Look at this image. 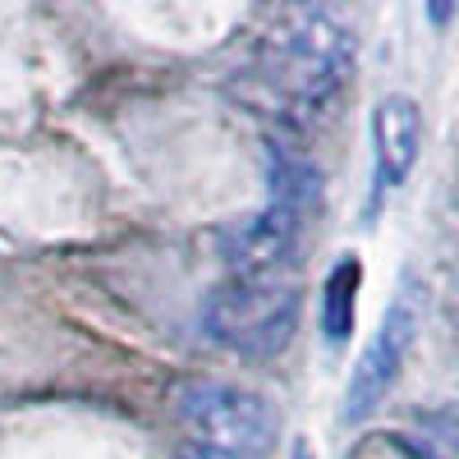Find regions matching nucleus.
Masks as SVG:
<instances>
[{
    "mask_svg": "<svg viewBox=\"0 0 459 459\" xmlns=\"http://www.w3.org/2000/svg\"><path fill=\"white\" fill-rule=\"evenodd\" d=\"M354 69V32L326 10H290L262 42V74L290 106H322Z\"/></svg>",
    "mask_w": 459,
    "mask_h": 459,
    "instance_id": "1",
    "label": "nucleus"
},
{
    "mask_svg": "<svg viewBox=\"0 0 459 459\" xmlns=\"http://www.w3.org/2000/svg\"><path fill=\"white\" fill-rule=\"evenodd\" d=\"M299 317V294L276 276H248L230 281L207 303V335L216 344H230L239 354H276L290 340Z\"/></svg>",
    "mask_w": 459,
    "mask_h": 459,
    "instance_id": "2",
    "label": "nucleus"
},
{
    "mask_svg": "<svg viewBox=\"0 0 459 459\" xmlns=\"http://www.w3.org/2000/svg\"><path fill=\"white\" fill-rule=\"evenodd\" d=\"M179 413L198 432L203 450H216L230 459L262 450L276 432V413L266 409V400H257L253 391H239V386H221V381H194L179 395Z\"/></svg>",
    "mask_w": 459,
    "mask_h": 459,
    "instance_id": "3",
    "label": "nucleus"
},
{
    "mask_svg": "<svg viewBox=\"0 0 459 459\" xmlns=\"http://www.w3.org/2000/svg\"><path fill=\"white\" fill-rule=\"evenodd\" d=\"M418 322H423V294H418L413 281H404L400 294L391 299L386 317H381L372 344L363 350L354 377H350V395H344V418H350V423L368 418L381 400H386V391L395 386V377H400V368H404L409 344H413V335H418Z\"/></svg>",
    "mask_w": 459,
    "mask_h": 459,
    "instance_id": "4",
    "label": "nucleus"
},
{
    "mask_svg": "<svg viewBox=\"0 0 459 459\" xmlns=\"http://www.w3.org/2000/svg\"><path fill=\"white\" fill-rule=\"evenodd\" d=\"M299 221H303V207H290V203H276L272 198V207H266V212L244 216L239 225H230L225 257L239 272V281H248V276H276V266L294 248Z\"/></svg>",
    "mask_w": 459,
    "mask_h": 459,
    "instance_id": "5",
    "label": "nucleus"
},
{
    "mask_svg": "<svg viewBox=\"0 0 459 459\" xmlns=\"http://www.w3.org/2000/svg\"><path fill=\"white\" fill-rule=\"evenodd\" d=\"M372 152H377V179L381 188H400L423 152V110L413 97L391 92L372 110Z\"/></svg>",
    "mask_w": 459,
    "mask_h": 459,
    "instance_id": "6",
    "label": "nucleus"
},
{
    "mask_svg": "<svg viewBox=\"0 0 459 459\" xmlns=\"http://www.w3.org/2000/svg\"><path fill=\"white\" fill-rule=\"evenodd\" d=\"M354 290H359V262H340L326 281V340H344L354 326Z\"/></svg>",
    "mask_w": 459,
    "mask_h": 459,
    "instance_id": "7",
    "label": "nucleus"
},
{
    "mask_svg": "<svg viewBox=\"0 0 459 459\" xmlns=\"http://www.w3.org/2000/svg\"><path fill=\"white\" fill-rule=\"evenodd\" d=\"M418 428H423V455L428 459H459V400L450 404H437L418 418Z\"/></svg>",
    "mask_w": 459,
    "mask_h": 459,
    "instance_id": "8",
    "label": "nucleus"
},
{
    "mask_svg": "<svg viewBox=\"0 0 459 459\" xmlns=\"http://www.w3.org/2000/svg\"><path fill=\"white\" fill-rule=\"evenodd\" d=\"M184 459H230V455H216V450H203V446H194V450H184Z\"/></svg>",
    "mask_w": 459,
    "mask_h": 459,
    "instance_id": "9",
    "label": "nucleus"
},
{
    "mask_svg": "<svg viewBox=\"0 0 459 459\" xmlns=\"http://www.w3.org/2000/svg\"><path fill=\"white\" fill-rule=\"evenodd\" d=\"M294 459H313V450H308V446H299V450H294Z\"/></svg>",
    "mask_w": 459,
    "mask_h": 459,
    "instance_id": "10",
    "label": "nucleus"
}]
</instances>
